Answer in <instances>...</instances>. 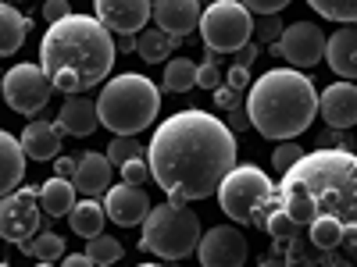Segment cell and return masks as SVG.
<instances>
[{"label":"cell","instance_id":"obj_1","mask_svg":"<svg viewBox=\"0 0 357 267\" xmlns=\"http://www.w3.org/2000/svg\"><path fill=\"white\" fill-rule=\"evenodd\" d=\"M146 161L172 200H207L236 168V132L207 111H178L158 125Z\"/></svg>","mask_w":357,"mask_h":267},{"label":"cell","instance_id":"obj_2","mask_svg":"<svg viewBox=\"0 0 357 267\" xmlns=\"http://www.w3.org/2000/svg\"><path fill=\"white\" fill-rule=\"evenodd\" d=\"M279 207L301 228L318 218L357 225V154L340 146L304 154L282 175Z\"/></svg>","mask_w":357,"mask_h":267},{"label":"cell","instance_id":"obj_3","mask_svg":"<svg viewBox=\"0 0 357 267\" xmlns=\"http://www.w3.org/2000/svg\"><path fill=\"white\" fill-rule=\"evenodd\" d=\"M114 54V36L97 15H65L43 33L40 65L61 93H86L111 75Z\"/></svg>","mask_w":357,"mask_h":267},{"label":"cell","instance_id":"obj_4","mask_svg":"<svg viewBox=\"0 0 357 267\" xmlns=\"http://www.w3.org/2000/svg\"><path fill=\"white\" fill-rule=\"evenodd\" d=\"M250 125L264 139H296L318 114V89L296 68H272L264 72L247 93Z\"/></svg>","mask_w":357,"mask_h":267},{"label":"cell","instance_id":"obj_5","mask_svg":"<svg viewBox=\"0 0 357 267\" xmlns=\"http://www.w3.org/2000/svg\"><path fill=\"white\" fill-rule=\"evenodd\" d=\"M100 125L114 136H136L146 125L158 122L161 111V93L146 75H114L100 89Z\"/></svg>","mask_w":357,"mask_h":267},{"label":"cell","instance_id":"obj_6","mask_svg":"<svg viewBox=\"0 0 357 267\" xmlns=\"http://www.w3.org/2000/svg\"><path fill=\"white\" fill-rule=\"evenodd\" d=\"M200 218L190 211L183 200H172L161 207H151V214L143 218V239L139 246L161 260H183L197 253L200 246Z\"/></svg>","mask_w":357,"mask_h":267},{"label":"cell","instance_id":"obj_7","mask_svg":"<svg viewBox=\"0 0 357 267\" xmlns=\"http://www.w3.org/2000/svg\"><path fill=\"white\" fill-rule=\"evenodd\" d=\"M218 203L232 221H240L247 228H264L268 214L279 207V189L272 186V178H268L261 168L243 164V168H232L222 178Z\"/></svg>","mask_w":357,"mask_h":267},{"label":"cell","instance_id":"obj_8","mask_svg":"<svg viewBox=\"0 0 357 267\" xmlns=\"http://www.w3.org/2000/svg\"><path fill=\"white\" fill-rule=\"evenodd\" d=\"M254 36V15L240 0H211L200 15V40L215 54H236Z\"/></svg>","mask_w":357,"mask_h":267},{"label":"cell","instance_id":"obj_9","mask_svg":"<svg viewBox=\"0 0 357 267\" xmlns=\"http://www.w3.org/2000/svg\"><path fill=\"white\" fill-rule=\"evenodd\" d=\"M54 93H57V86L50 82V75L43 72V65L22 61V65H15V68L4 75V104H8L15 114H25V118L40 114V111L50 104Z\"/></svg>","mask_w":357,"mask_h":267},{"label":"cell","instance_id":"obj_10","mask_svg":"<svg viewBox=\"0 0 357 267\" xmlns=\"http://www.w3.org/2000/svg\"><path fill=\"white\" fill-rule=\"evenodd\" d=\"M40 221H43L40 189H15L0 196V239L18 246L40 232Z\"/></svg>","mask_w":357,"mask_h":267},{"label":"cell","instance_id":"obj_11","mask_svg":"<svg viewBox=\"0 0 357 267\" xmlns=\"http://www.w3.org/2000/svg\"><path fill=\"white\" fill-rule=\"evenodd\" d=\"M325 43L329 40H325V33L314 22H293L282 29L275 47H279V57H286L293 68H311L325 57Z\"/></svg>","mask_w":357,"mask_h":267},{"label":"cell","instance_id":"obj_12","mask_svg":"<svg viewBox=\"0 0 357 267\" xmlns=\"http://www.w3.org/2000/svg\"><path fill=\"white\" fill-rule=\"evenodd\" d=\"M197 257L204 267H240L247 260V239L240 228L232 225H215L211 232L200 235Z\"/></svg>","mask_w":357,"mask_h":267},{"label":"cell","instance_id":"obj_13","mask_svg":"<svg viewBox=\"0 0 357 267\" xmlns=\"http://www.w3.org/2000/svg\"><path fill=\"white\" fill-rule=\"evenodd\" d=\"M97 18L118 36H136L143 33V25L151 22L154 4L151 0H93Z\"/></svg>","mask_w":357,"mask_h":267},{"label":"cell","instance_id":"obj_14","mask_svg":"<svg viewBox=\"0 0 357 267\" xmlns=\"http://www.w3.org/2000/svg\"><path fill=\"white\" fill-rule=\"evenodd\" d=\"M104 211L114 225L122 228H132V225H143V218L151 214V196H146L143 186H111L107 189V200H104Z\"/></svg>","mask_w":357,"mask_h":267},{"label":"cell","instance_id":"obj_15","mask_svg":"<svg viewBox=\"0 0 357 267\" xmlns=\"http://www.w3.org/2000/svg\"><path fill=\"white\" fill-rule=\"evenodd\" d=\"M318 114L325 118L329 129H354L357 125V86L336 82L318 97Z\"/></svg>","mask_w":357,"mask_h":267},{"label":"cell","instance_id":"obj_16","mask_svg":"<svg viewBox=\"0 0 357 267\" xmlns=\"http://www.w3.org/2000/svg\"><path fill=\"white\" fill-rule=\"evenodd\" d=\"M200 15H204L200 0H158L154 4L158 29H165L175 43H183V36L200 29Z\"/></svg>","mask_w":357,"mask_h":267},{"label":"cell","instance_id":"obj_17","mask_svg":"<svg viewBox=\"0 0 357 267\" xmlns=\"http://www.w3.org/2000/svg\"><path fill=\"white\" fill-rule=\"evenodd\" d=\"M100 125V111H97V100L93 97H79V93H68V100L57 111V129L65 136H75V139H86Z\"/></svg>","mask_w":357,"mask_h":267},{"label":"cell","instance_id":"obj_18","mask_svg":"<svg viewBox=\"0 0 357 267\" xmlns=\"http://www.w3.org/2000/svg\"><path fill=\"white\" fill-rule=\"evenodd\" d=\"M111 161H107V154H97V150H86L82 157H79V168H75V193H82V196H107V189H111Z\"/></svg>","mask_w":357,"mask_h":267},{"label":"cell","instance_id":"obj_19","mask_svg":"<svg viewBox=\"0 0 357 267\" xmlns=\"http://www.w3.org/2000/svg\"><path fill=\"white\" fill-rule=\"evenodd\" d=\"M61 143H65V132L57 129V122H29L22 132V150L33 161H54L61 154Z\"/></svg>","mask_w":357,"mask_h":267},{"label":"cell","instance_id":"obj_20","mask_svg":"<svg viewBox=\"0 0 357 267\" xmlns=\"http://www.w3.org/2000/svg\"><path fill=\"white\" fill-rule=\"evenodd\" d=\"M325 57H329V68L343 79H357V22L343 25L340 33L329 36L325 43Z\"/></svg>","mask_w":357,"mask_h":267},{"label":"cell","instance_id":"obj_21","mask_svg":"<svg viewBox=\"0 0 357 267\" xmlns=\"http://www.w3.org/2000/svg\"><path fill=\"white\" fill-rule=\"evenodd\" d=\"M22 178H25V150H22V139H15L11 132L0 129V196L15 193Z\"/></svg>","mask_w":357,"mask_h":267},{"label":"cell","instance_id":"obj_22","mask_svg":"<svg viewBox=\"0 0 357 267\" xmlns=\"http://www.w3.org/2000/svg\"><path fill=\"white\" fill-rule=\"evenodd\" d=\"M29 29H33V22L22 11H15L11 0H0V57H11L15 50H22Z\"/></svg>","mask_w":357,"mask_h":267},{"label":"cell","instance_id":"obj_23","mask_svg":"<svg viewBox=\"0 0 357 267\" xmlns=\"http://www.w3.org/2000/svg\"><path fill=\"white\" fill-rule=\"evenodd\" d=\"M40 207L47 211V218L72 214V207H75V182H68V178H61V175H54L50 182L40 186Z\"/></svg>","mask_w":357,"mask_h":267},{"label":"cell","instance_id":"obj_24","mask_svg":"<svg viewBox=\"0 0 357 267\" xmlns=\"http://www.w3.org/2000/svg\"><path fill=\"white\" fill-rule=\"evenodd\" d=\"M72 232L75 235H82V239H93V235H100L104 232V218H107V211L97 203V196H86L82 203H75L72 207Z\"/></svg>","mask_w":357,"mask_h":267},{"label":"cell","instance_id":"obj_25","mask_svg":"<svg viewBox=\"0 0 357 267\" xmlns=\"http://www.w3.org/2000/svg\"><path fill=\"white\" fill-rule=\"evenodd\" d=\"M175 47H178V43L165 33V29H143V33H136V54L143 57L146 65L168 61V54H172Z\"/></svg>","mask_w":357,"mask_h":267},{"label":"cell","instance_id":"obj_26","mask_svg":"<svg viewBox=\"0 0 357 267\" xmlns=\"http://www.w3.org/2000/svg\"><path fill=\"white\" fill-rule=\"evenodd\" d=\"M18 250H22L25 257H33V260L54 264V260H61V257H65V239H61L57 232H36L33 239L18 243Z\"/></svg>","mask_w":357,"mask_h":267},{"label":"cell","instance_id":"obj_27","mask_svg":"<svg viewBox=\"0 0 357 267\" xmlns=\"http://www.w3.org/2000/svg\"><path fill=\"white\" fill-rule=\"evenodd\" d=\"M190 86H197V65L190 61V57H172V61L165 65L161 89L165 93H186Z\"/></svg>","mask_w":357,"mask_h":267},{"label":"cell","instance_id":"obj_28","mask_svg":"<svg viewBox=\"0 0 357 267\" xmlns=\"http://www.w3.org/2000/svg\"><path fill=\"white\" fill-rule=\"evenodd\" d=\"M286 246H289L286 250V260L289 264H296V260H301V264L304 260H321V264L325 260H336V250H321L311 235H301V232H296L293 239H286Z\"/></svg>","mask_w":357,"mask_h":267},{"label":"cell","instance_id":"obj_29","mask_svg":"<svg viewBox=\"0 0 357 267\" xmlns=\"http://www.w3.org/2000/svg\"><path fill=\"white\" fill-rule=\"evenodd\" d=\"M343 221H336V218H318V221H311L307 225V235L321 246V250H340L343 246Z\"/></svg>","mask_w":357,"mask_h":267},{"label":"cell","instance_id":"obj_30","mask_svg":"<svg viewBox=\"0 0 357 267\" xmlns=\"http://www.w3.org/2000/svg\"><path fill=\"white\" fill-rule=\"evenodd\" d=\"M86 253H89V260H93V264H114V260L126 257L122 243L111 239V235H104V232L93 235V239H86Z\"/></svg>","mask_w":357,"mask_h":267},{"label":"cell","instance_id":"obj_31","mask_svg":"<svg viewBox=\"0 0 357 267\" xmlns=\"http://www.w3.org/2000/svg\"><path fill=\"white\" fill-rule=\"evenodd\" d=\"M307 4L321 15V18H333V22H357V0H307Z\"/></svg>","mask_w":357,"mask_h":267},{"label":"cell","instance_id":"obj_32","mask_svg":"<svg viewBox=\"0 0 357 267\" xmlns=\"http://www.w3.org/2000/svg\"><path fill=\"white\" fill-rule=\"evenodd\" d=\"M218 57H222V54L207 50V57L197 65V86L207 89V93H215V89L222 86V61H218Z\"/></svg>","mask_w":357,"mask_h":267},{"label":"cell","instance_id":"obj_33","mask_svg":"<svg viewBox=\"0 0 357 267\" xmlns=\"http://www.w3.org/2000/svg\"><path fill=\"white\" fill-rule=\"evenodd\" d=\"M264 232L272 235L275 243H286V239H293V235L301 232V225H296V221L282 211V207H275V211L268 214V221H264Z\"/></svg>","mask_w":357,"mask_h":267},{"label":"cell","instance_id":"obj_34","mask_svg":"<svg viewBox=\"0 0 357 267\" xmlns=\"http://www.w3.org/2000/svg\"><path fill=\"white\" fill-rule=\"evenodd\" d=\"M139 154H143V146L136 143V136H114L111 146H107V161H111L114 168H122L126 161H132V157H139Z\"/></svg>","mask_w":357,"mask_h":267},{"label":"cell","instance_id":"obj_35","mask_svg":"<svg viewBox=\"0 0 357 267\" xmlns=\"http://www.w3.org/2000/svg\"><path fill=\"white\" fill-rule=\"evenodd\" d=\"M122 178H126V182H132V186L151 182V178H154V171H151V161H146L143 154H139V157H132V161H126V164H122Z\"/></svg>","mask_w":357,"mask_h":267},{"label":"cell","instance_id":"obj_36","mask_svg":"<svg viewBox=\"0 0 357 267\" xmlns=\"http://www.w3.org/2000/svg\"><path fill=\"white\" fill-rule=\"evenodd\" d=\"M304 157V150H301V146H296V143H289V139H282L279 143V150H275V171L279 175H286L296 161H301Z\"/></svg>","mask_w":357,"mask_h":267},{"label":"cell","instance_id":"obj_37","mask_svg":"<svg viewBox=\"0 0 357 267\" xmlns=\"http://www.w3.org/2000/svg\"><path fill=\"white\" fill-rule=\"evenodd\" d=\"M282 22H279V15H264L257 25H254V36L261 40V43H272V40H279L282 36Z\"/></svg>","mask_w":357,"mask_h":267},{"label":"cell","instance_id":"obj_38","mask_svg":"<svg viewBox=\"0 0 357 267\" xmlns=\"http://www.w3.org/2000/svg\"><path fill=\"white\" fill-rule=\"evenodd\" d=\"M215 104H218V107H225V111L243 107V89H232L229 82H225V86H218V89H215Z\"/></svg>","mask_w":357,"mask_h":267},{"label":"cell","instance_id":"obj_39","mask_svg":"<svg viewBox=\"0 0 357 267\" xmlns=\"http://www.w3.org/2000/svg\"><path fill=\"white\" fill-rule=\"evenodd\" d=\"M240 4L257 11V15H279V11L289 8V0H240Z\"/></svg>","mask_w":357,"mask_h":267},{"label":"cell","instance_id":"obj_40","mask_svg":"<svg viewBox=\"0 0 357 267\" xmlns=\"http://www.w3.org/2000/svg\"><path fill=\"white\" fill-rule=\"evenodd\" d=\"M225 125H229L236 136L247 132V129H254V125H250V111H247V107H232V111H229V118H225Z\"/></svg>","mask_w":357,"mask_h":267},{"label":"cell","instance_id":"obj_41","mask_svg":"<svg viewBox=\"0 0 357 267\" xmlns=\"http://www.w3.org/2000/svg\"><path fill=\"white\" fill-rule=\"evenodd\" d=\"M65 15H72L68 0H47V4H43V18L47 22H61Z\"/></svg>","mask_w":357,"mask_h":267},{"label":"cell","instance_id":"obj_42","mask_svg":"<svg viewBox=\"0 0 357 267\" xmlns=\"http://www.w3.org/2000/svg\"><path fill=\"white\" fill-rule=\"evenodd\" d=\"M229 86H232V89H243V93H247V86H250V68L232 65V68H229Z\"/></svg>","mask_w":357,"mask_h":267},{"label":"cell","instance_id":"obj_43","mask_svg":"<svg viewBox=\"0 0 357 267\" xmlns=\"http://www.w3.org/2000/svg\"><path fill=\"white\" fill-rule=\"evenodd\" d=\"M257 54H261V47L250 40V43H243L240 50H236V65H243V68H250L254 61H257Z\"/></svg>","mask_w":357,"mask_h":267},{"label":"cell","instance_id":"obj_44","mask_svg":"<svg viewBox=\"0 0 357 267\" xmlns=\"http://www.w3.org/2000/svg\"><path fill=\"white\" fill-rule=\"evenodd\" d=\"M75 168H79V161H72V157H54V175L75 178Z\"/></svg>","mask_w":357,"mask_h":267},{"label":"cell","instance_id":"obj_45","mask_svg":"<svg viewBox=\"0 0 357 267\" xmlns=\"http://www.w3.org/2000/svg\"><path fill=\"white\" fill-rule=\"evenodd\" d=\"M61 260H65V267H89V264H93V260H89V253H68Z\"/></svg>","mask_w":357,"mask_h":267},{"label":"cell","instance_id":"obj_46","mask_svg":"<svg viewBox=\"0 0 357 267\" xmlns=\"http://www.w3.org/2000/svg\"><path fill=\"white\" fill-rule=\"evenodd\" d=\"M114 47L129 54V50H136V36H118V40H114Z\"/></svg>","mask_w":357,"mask_h":267},{"label":"cell","instance_id":"obj_47","mask_svg":"<svg viewBox=\"0 0 357 267\" xmlns=\"http://www.w3.org/2000/svg\"><path fill=\"white\" fill-rule=\"evenodd\" d=\"M0 97H4V75H0Z\"/></svg>","mask_w":357,"mask_h":267},{"label":"cell","instance_id":"obj_48","mask_svg":"<svg viewBox=\"0 0 357 267\" xmlns=\"http://www.w3.org/2000/svg\"><path fill=\"white\" fill-rule=\"evenodd\" d=\"M11 4H15V0H11Z\"/></svg>","mask_w":357,"mask_h":267},{"label":"cell","instance_id":"obj_49","mask_svg":"<svg viewBox=\"0 0 357 267\" xmlns=\"http://www.w3.org/2000/svg\"><path fill=\"white\" fill-rule=\"evenodd\" d=\"M354 257H357V253H354Z\"/></svg>","mask_w":357,"mask_h":267}]
</instances>
